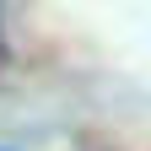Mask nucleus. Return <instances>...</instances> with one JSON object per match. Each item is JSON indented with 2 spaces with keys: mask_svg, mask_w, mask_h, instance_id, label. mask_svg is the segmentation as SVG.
Returning <instances> with one entry per match:
<instances>
[]
</instances>
